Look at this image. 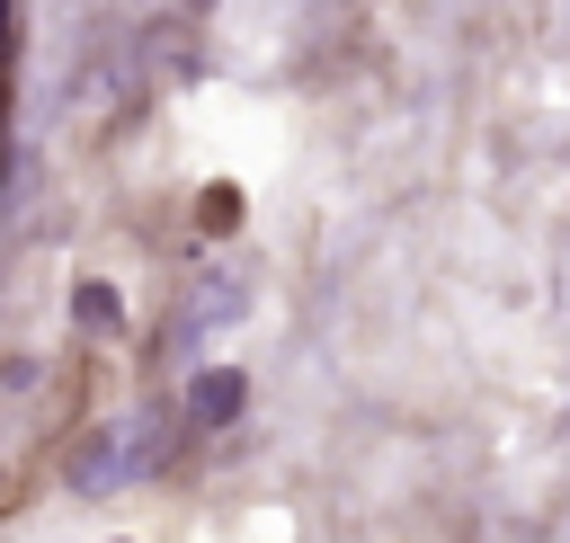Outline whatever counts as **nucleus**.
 <instances>
[{
	"instance_id": "nucleus-5",
	"label": "nucleus",
	"mask_w": 570,
	"mask_h": 543,
	"mask_svg": "<svg viewBox=\"0 0 570 543\" xmlns=\"http://www.w3.org/2000/svg\"><path fill=\"white\" fill-rule=\"evenodd\" d=\"M0 27H9V0H0Z\"/></svg>"
},
{
	"instance_id": "nucleus-4",
	"label": "nucleus",
	"mask_w": 570,
	"mask_h": 543,
	"mask_svg": "<svg viewBox=\"0 0 570 543\" xmlns=\"http://www.w3.org/2000/svg\"><path fill=\"white\" fill-rule=\"evenodd\" d=\"M98 472H107V436H89V445H80V463H71V481H80V490H89V481H98Z\"/></svg>"
},
{
	"instance_id": "nucleus-1",
	"label": "nucleus",
	"mask_w": 570,
	"mask_h": 543,
	"mask_svg": "<svg viewBox=\"0 0 570 543\" xmlns=\"http://www.w3.org/2000/svg\"><path fill=\"white\" fill-rule=\"evenodd\" d=\"M249 409V383L232 374V365H205L196 383H187V418H205V427H232Z\"/></svg>"
},
{
	"instance_id": "nucleus-2",
	"label": "nucleus",
	"mask_w": 570,
	"mask_h": 543,
	"mask_svg": "<svg viewBox=\"0 0 570 543\" xmlns=\"http://www.w3.org/2000/svg\"><path fill=\"white\" fill-rule=\"evenodd\" d=\"M71 320H80V329H116V294H107V285H80V294H71Z\"/></svg>"
},
{
	"instance_id": "nucleus-3",
	"label": "nucleus",
	"mask_w": 570,
	"mask_h": 543,
	"mask_svg": "<svg viewBox=\"0 0 570 543\" xmlns=\"http://www.w3.org/2000/svg\"><path fill=\"white\" fill-rule=\"evenodd\" d=\"M232 214H240V196H232V187H205V223H214V231H232Z\"/></svg>"
}]
</instances>
